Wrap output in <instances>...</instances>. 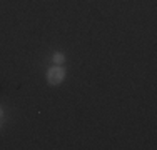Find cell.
<instances>
[{
    "mask_svg": "<svg viewBox=\"0 0 157 150\" xmlns=\"http://www.w3.org/2000/svg\"><path fill=\"white\" fill-rule=\"evenodd\" d=\"M63 77H65V72L62 67H52L47 73V80L50 85H59L63 80Z\"/></svg>",
    "mask_w": 157,
    "mask_h": 150,
    "instance_id": "1",
    "label": "cell"
},
{
    "mask_svg": "<svg viewBox=\"0 0 157 150\" xmlns=\"http://www.w3.org/2000/svg\"><path fill=\"white\" fill-rule=\"evenodd\" d=\"M54 62H55V63H63V62H65V55L60 54V52L54 54Z\"/></svg>",
    "mask_w": 157,
    "mask_h": 150,
    "instance_id": "2",
    "label": "cell"
},
{
    "mask_svg": "<svg viewBox=\"0 0 157 150\" xmlns=\"http://www.w3.org/2000/svg\"><path fill=\"white\" fill-rule=\"evenodd\" d=\"M2 115H3V110H2V107H0V118H2Z\"/></svg>",
    "mask_w": 157,
    "mask_h": 150,
    "instance_id": "3",
    "label": "cell"
},
{
    "mask_svg": "<svg viewBox=\"0 0 157 150\" xmlns=\"http://www.w3.org/2000/svg\"><path fill=\"white\" fill-rule=\"evenodd\" d=\"M0 127H2V122H0Z\"/></svg>",
    "mask_w": 157,
    "mask_h": 150,
    "instance_id": "4",
    "label": "cell"
}]
</instances>
